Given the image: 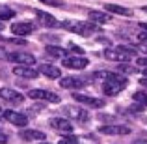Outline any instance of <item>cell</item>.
I'll list each match as a JSON object with an SVG mask.
<instances>
[{"mask_svg":"<svg viewBox=\"0 0 147 144\" xmlns=\"http://www.w3.org/2000/svg\"><path fill=\"white\" fill-rule=\"evenodd\" d=\"M95 77H104V84H102V92L106 96H117L121 94L123 88H127L129 81L123 75H117V73L112 71H97Z\"/></svg>","mask_w":147,"mask_h":144,"instance_id":"1","label":"cell"},{"mask_svg":"<svg viewBox=\"0 0 147 144\" xmlns=\"http://www.w3.org/2000/svg\"><path fill=\"white\" fill-rule=\"evenodd\" d=\"M138 49L127 47V45H119L115 49H106L104 51V58L112 62H129L132 56H136Z\"/></svg>","mask_w":147,"mask_h":144,"instance_id":"2","label":"cell"},{"mask_svg":"<svg viewBox=\"0 0 147 144\" xmlns=\"http://www.w3.org/2000/svg\"><path fill=\"white\" fill-rule=\"evenodd\" d=\"M61 26H63V28L73 30L75 34H78V36H84V38L91 36L93 32H99V26L95 25V23H91V21H76V23L67 21V23H63Z\"/></svg>","mask_w":147,"mask_h":144,"instance_id":"3","label":"cell"},{"mask_svg":"<svg viewBox=\"0 0 147 144\" xmlns=\"http://www.w3.org/2000/svg\"><path fill=\"white\" fill-rule=\"evenodd\" d=\"M7 60L13 62V64H19V66H30V68H34V64H36V56L30 53H22V51L9 53L7 54Z\"/></svg>","mask_w":147,"mask_h":144,"instance_id":"4","label":"cell"},{"mask_svg":"<svg viewBox=\"0 0 147 144\" xmlns=\"http://www.w3.org/2000/svg\"><path fill=\"white\" fill-rule=\"evenodd\" d=\"M90 84L88 77H61L60 79V86L67 88V90H76V88H84Z\"/></svg>","mask_w":147,"mask_h":144,"instance_id":"5","label":"cell"},{"mask_svg":"<svg viewBox=\"0 0 147 144\" xmlns=\"http://www.w3.org/2000/svg\"><path fill=\"white\" fill-rule=\"evenodd\" d=\"M30 99H41V101H47V103H58L60 101V96L52 94L49 90H41V88H36V90H30L28 92Z\"/></svg>","mask_w":147,"mask_h":144,"instance_id":"6","label":"cell"},{"mask_svg":"<svg viewBox=\"0 0 147 144\" xmlns=\"http://www.w3.org/2000/svg\"><path fill=\"white\" fill-rule=\"evenodd\" d=\"M63 112H65V116H69L71 120H76V122H88V120H90V112L82 107H73V105H69V107L63 109Z\"/></svg>","mask_w":147,"mask_h":144,"instance_id":"7","label":"cell"},{"mask_svg":"<svg viewBox=\"0 0 147 144\" xmlns=\"http://www.w3.org/2000/svg\"><path fill=\"white\" fill-rule=\"evenodd\" d=\"M37 26L34 25L32 21H21V23H15V25H11V32L15 34V36H30L32 32H36Z\"/></svg>","mask_w":147,"mask_h":144,"instance_id":"8","label":"cell"},{"mask_svg":"<svg viewBox=\"0 0 147 144\" xmlns=\"http://www.w3.org/2000/svg\"><path fill=\"white\" fill-rule=\"evenodd\" d=\"M76 103H82V105H88V107H93V109H100L104 107V99H99V97H93V96H88V94H73Z\"/></svg>","mask_w":147,"mask_h":144,"instance_id":"9","label":"cell"},{"mask_svg":"<svg viewBox=\"0 0 147 144\" xmlns=\"http://www.w3.org/2000/svg\"><path fill=\"white\" fill-rule=\"evenodd\" d=\"M2 116L9 124H13V126H17V127H24L26 124H28V116L21 114V112H17V111H4Z\"/></svg>","mask_w":147,"mask_h":144,"instance_id":"10","label":"cell"},{"mask_svg":"<svg viewBox=\"0 0 147 144\" xmlns=\"http://www.w3.org/2000/svg\"><path fill=\"white\" fill-rule=\"evenodd\" d=\"M13 75L21 77V79H37L39 69L30 68V66H15L13 68Z\"/></svg>","mask_w":147,"mask_h":144,"instance_id":"11","label":"cell"},{"mask_svg":"<svg viewBox=\"0 0 147 144\" xmlns=\"http://www.w3.org/2000/svg\"><path fill=\"white\" fill-rule=\"evenodd\" d=\"M99 131L104 133V135H129L130 133V129L127 126H117V124H106V126H100Z\"/></svg>","mask_w":147,"mask_h":144,"instance_id":"12","label":"cell"},{"mask_svg":"<svg viewBox=\"0 0 147 144\" xmlns=\"http://www.w3.org/2000/svg\"><path fill=\"white\" fill-rule=\"evenodd\" d=\"M61 64H63L65 68H69V69H84L90 62H88V58H84V56H69V58H63Z\"/></svg>","mask_w":147,"mask_h":144,"instance_id":"13","label":"cell"},{"mask_svg":"<svg viewBox=\"0 0 147 144\" xmlns=\"http://www.w3.org/2000/svg\"><path fill=\"white\" fill-rule=\"evenodd\" d=\"M0 99L9 101V103H22L24 96L19 94L17 90H11V88H0Z\"/></svg>","mask_w":147,"mask_h":144,"instance_id":"14","label":"cell"},{"mask_svg":"<svg viewBox=\"0 0 147 144\" xmlns=\"http://www.w3.org/2000/svg\"><path fill=\"white\" fill-rule=\"evenodd\" d=\"M49 124L54 131H60V133H71L73 131V124L65 118H52Z\"/></svg>","mask_w":147,"mask_h":144,"instance_id":"15","label":"cell"},{"mask_svg":"<svg viewBox=\"0 0 147 144\" xmlns=\"http://www.w3.org/2000/svg\"><path fill=\"white\" fill-rule=\"evenodd\" d=\"M39 73H43L47 79H60L61 77V69L56 68V66H52V64H41Z\"/></svg>","mask_w":147,"mask_h":144,"instance_id":"16","label":"cell"},{"mask_svg":"<svg viewBox=\"0 0 147 144\" xmlns=\"http://www.w3.org/2000/svg\"><path fill=\"white\" fill-rule=\"evenodd\" d=\"M36 17L41 21V25L49 26V28H56V26H60V23H58L52 15H50V13H45V11H41V10H36Z\"/></svg>","mask_w":147,"mask_h":144,"instance_id":"17","label":"cell"},{"mask_svg":"<svg viewBox=\"0 0 147 144\" xmlns=\"http://www.w3.org/2000/svg\"><path fill=\"white\" fill-rule=\"evenodd\" d=\"M21 139H22V141H30V142H32V141H45V139H47V137H45V133H43V131H37V129H24V131H21Z\"/></svg>","mask_w":147,"mask_h":144,"instance_id":"18","label":"cell"},{"mask_svg":"<svg viewBox=\"0 0 147 144\" xmlns=\"http://www.w3.org/2000/svg\"><path fill=\"white\" fill-rule=\"evenodd\" d=\"M104 10L110 11V13L125 15V17H130V15H132V10H129V8H123V6H117V4H104Z\"/></svg>","mask_w":147,"mask_h":144,"instance_id":"19","label":"cell"},{"mask_svg":"<svg viewBox=\"0 0 147 144\" xmlns=\"http://www.w3.org/2000/svg\"><path fill=\"white\" fill-rule=\"evenodd\" d=\"M90 19H91V23L104 25V23L110 21V15H108V13H102V11H97V10H91L90 11Z\"/></svg>","mask_w":147,"mask_h":144,"instance_id":"20","label":"cell"},{"mask_svg":"<svg viewBox=\"0 0 147 144\" xmlns=\"http://www.w3.org/2000/svg\"><path fill=\"white\" fill-rule=\"evenodd\" d=\"M132 99L142 107H147V92H136V94H132Z\"/></svg>","mask_w":147,"mask_h":144,"instance_id":"21","label":"cell"},{"mask_svg":"<svg viewBox=\"0 0 147 144\" xmlns=\"http://www.w3.org/2000/svg\"><path fill=\"white\" fill-rule=\"evenodd\" d=\"M13 15H15V11L11 10V8H0V21H6V19H13Z\"/></svg>","mask_w":147,"mask_h":144,"instance_id":"22","label":"cell"},{"mask_svg":"<svg viewBox=\"0 0 147 144\" xmlns=\"http://www.w3.org/2000/svg\"><path fill=\"white\" fill-rule=\"evenodd\" d=\"M58 144H78V139L73 137V135H67V137H61Z\"/></svg>","mask_w":147,"mask_h":144,"instance_id":"23","label":"cell"},{"mask_svg":"<svg viewBox=\"0 0 147 144\" xmlns=\"http://www.w3.org/2000/svg\"><path fill=\"white\" fill-rule=\"evenodd\" d=\"M47 53H49V54H54V56H63V54H65V49H60V47H47Z\"/></svg>","mask_w":147,"mask_h":144,"instance_id":"24","label":"cell"},{"mask_svg":"<svg viewBox=\"0 0 147 144\" xmlns=\"http://www.w3.org/2000/svg\"><path fill=\"white\" fill-rule=\"evenodd\" d=\"M39 2H43V4H49V6H56V8L63 6V2H61V0H39Z\"/></svg>","mask_w":147,"mask_h":144,"instance_id":"25","label":"cell"},{"mask_svg":"<svg viewBox=\"0 0 147 144\" xmlns=\"http://www.w3.org/2000/svg\"><path fill=\"white\" fill-rule=\"evenodd\" d=\"M138 41H142V43H145V45H147V32L138 34Z\"/></svg>","mask_w":147,"mask_h":144,"instance_id":"26","label":"cell"},{"mask_svg":"<svg viewBox=\"0 0 147 144\" xmlns=\"http://www.w3.org/2000/svg\"><path fill=\"white\" fill-rule=\"evenodd\" d=\"M138 66H142L144 69H147V58H138Z\"/></svg>","mask_w":147,"mask_h":144,"instance_id":"27","label":"cell"},{"mask_svg":"<svg viewBox=\"0 0 147 144\" xmlns=\"http://www.w3.org/2000/svg\"><path fill=\"white\" fill-rule=\"evenodd\" d=\"M0 142H2V144L7 142V135H6V133H0Z\"/></svg>","mask_w":147,"mask_h":144,"instance_id":"28","label":"cell"},{"mask_svg":"<svg viewBox=\"0 0 147 144\" xmlns=\"http://www.w3.org/2000/svg\"><path fill=\"white\" fill-rule=\"evenodd\" d=\"M140 28L144 30V32H147V23H140Z\"/></svg>","mask_w":147,"mask_h":144,"instance_id":"29","label":"cell"},{"mask_svg":"<svg viewBox=\"0 0 147 144\" xmlns=\"http://www.w3.org/2000/svg\"><path fill=\"white\" fill-rule=\"evenodd\" d=\"M140 83L144 84V86H147V77H144V79H140Z\"/></svg>","mask_w":147,"mask_h":144,"instance_id":"30","label":"cell"},{"mask_svg":"<svg viewBox=\"0 0 147 144\" xmlns=\"http://www.w3.org/2000/svg\"><path fill=\"white\" fill-rule=\"evenodd\" d=\"M134 144H147V141H136Z\"/></svg>","mask_w":147,"mask_h":144,"instance_id":"31","label":"cell"},{"mask_svg":"<svg viewBox=\"0 0 147 144\" xmlns=\"http://www.w3.org/2000/svg\"><path fill=\"white\" fill-rule=\"evenodd\" d=\"M142 10H144V11H145V13H147V6H144V8H142Z\"/></svg>","mask_w":147,"mask_h":144,"instance_id":"32","label":"cell"},{"mask_svg":"<svg viewBox=\"0 0 147 144\" xmlns=\"http://www.w3.org/2000/svg\"><path fill=\"white\" fill-rule=\"evenodd\" d=\"M142 51H144V53H147V45H145V47H144V49H142Z\"/></svg>","mask_w":147,"mask_h":144,"instance_id":"33","label":"cell"},{"mask_svg":"<svg viewBox=\"0 0 147 144\" xmlns=\"http://www.w3.org/2000/svg\"><path fill=\"white\" fill-rule=\"evenodd\" d=\"M39 144H50V142H45V141H41V142H39Z\"/></svg>","mask_w":147,"mask_h":144,"instance_id":"34","label":"cell"},{"mask_svg":"<svg viewBox=\"0 0 147 144\" xmlns=\"http://www.w3.org/2000/svg\"><path fill=\"white\" fill-rule=\"evenodd\" d=\"M4 28V25H2V21H0V30H2Z\"/></svg>","mask_w":147,"mask_h":144,"instance_id":"35","label":"cell"},{"mask_svg":"<svg viewBox=\"0 0 147 144\" xmlns=\"http://www.w3.org/2000/svg\"><path fill=\"white\" fill-rule=\"evenodd\" d=\"M144 73H145V77H147V69H144Z\"/></svg>","mask_w":147,"mask_h":144,"instance_id":"36","label":"cell"}]
</instances>
